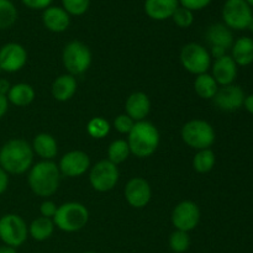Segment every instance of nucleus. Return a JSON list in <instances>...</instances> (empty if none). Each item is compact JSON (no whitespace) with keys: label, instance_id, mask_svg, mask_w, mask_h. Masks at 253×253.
<instances>
[{"label":"nucleus","instance_id":"1","mask_svg":"<svg viewBox=\"0 0 253 253\" xmlns=\"http://www.w3.org/2000/svg\"><path fill=\"white\" fill-rule=\"evenodd\" d=\"M34 150L21 138H14L5 143L0 150V167L7 174H22L31 168Z\"/></svg>","mask_w":253,"mask_h":253},{"label":"nucleus","instance_id":"2","mask_svg":"<svg viewBox=\"0 0 253 253\" xmlns=\"http://www.w3.org/2000/svg\"><path fill=\"white\" fill-rule=\"evenodd\" d=\"M61 172L58 166L52 161H42L30 168L29 185L39 197H51L59 187Z\"/></svg>","mask_w":253,"mask_h":253},{"label":"nucleus","instance_id":"3","mask_svg":"<svg viewBox=\"0 0 253 253\" xmlns=\"http://www.w3.org/2000/svg\"><path fill=\"white\" fill-rule=\"evenodd\" d=\"M130 152L138 158L150 157L160 145V132L150 121H137L128 133Z\"/></svg>","mask_w":253,"mask_h":253},{"label":"nucleus","instance_id":"4","mask_svg":"<svg viewBox=\"0 0 253 253\" xmlns=\"http://www.w3.org/2000/svg\"><path fill=\"white\" fill-rule=\"evenodd\" d=\"M54 225L64 232H76L83 229L89 220V212L81 203H66L57 208Z\"/></svg>","mask_w":253,"mask_h":253},{"label":"nucleus","instance_id":"5","mask_svg":"<svg viewBox=\"0 0 253 253\" xmlns=\"http://www.w3.org/2000/svg\"><path fill=\"white\" fill-rule=\"evenodd\" d=\"M182 138L189 147L195 150H207L215 142V131L204 120L188 121L182 128Z\"/></svg>","mask_w":253,"mask_h":253},{"label":"nucleus","instance_id":"6","mask_svg":"<svg viewBox=\"0 0 253 253\" xmlns=\"http://www.w3.org/2000/svg\"><path fill=\"white\" fill-rule=\"evenodd\" d=\"M63 64L71 76H79L88 71L91 63V52L81 41H72L66 44L62 54Z\"/></svg>","mask_w":253,"mask_h":253},{"label":"nucleus","instance_id":"7","mask_svg":"<svg viewBox=\"0 0 253 253\" xmlns=\"http://www.w3.org/2000/svg\"><path fill=\"white\" fill-rule=\"evenodd\" d=\"M27 239V226L21 216L6 214L0 217V240L14 249L21 246Z\"/></svg>","mask_w":253,"mask_h":253},{"label":"nucleus","instance_id":"8","mask_svg":"<svg viewBox=\"0 0 253 253\" xmlns=\"http://www.w3.org/2000/svg\"><path fill=\"white\" fill-rule=\"evenodd\" d=\"M180 62L189 73L204 74L211 64V56L199 43H188L180 51Z\"/></svg>","mask_w":253,"mask_h":253},{"label":"nucleus","instance_id":"9","mask_svg":"<svg viewBox=\"0 0 253 253\" xmlns=\"http://www.w3.org/2000/svg\"><path fill=\"white\" fill-rule=\"evenodd\" d=\"M252 17V7L245 0H226L222 6V19L230 30H246Z\"/></svg>","mask_w":253,"mask_h":253},{"label":"nucleus","instance_id":"10","mask_svg":"<svg viewBox=\"0 0 253 253\" xmlns=\"http://www.w3.org/2000/svg\"><path fill=\"white\" fill-rule=\"evenodd\" d=\"M91 187L98 192H109L114 189L119 182V169L116 165L109 160H103L96 163L89 174Z\"/></svg>","mask_w":253,"mask_h":253},{"label":"nucleus","instance_id":"11","mask_svg":"<svg viewBox=\"0 0 253 253\" xmlns=\"http://www.w3.org/2000/svg\"><path fill=\"white\" fill-rule=\"evenodd\" d=\"M200 210L195 203L185 200L179 203L172 212V224L179 231L188 232L199 224Z\"/></svg>","mask_w":253,"mask_h":253},{"label":"nucleus","instance_id":"12","mask_svg":"<svg viewBox=\"0 0 253 253\" xmlns=\"http://www.w3.org/2000/svg\"><path fill=\"white\" fill-rule=\"evenodd\" d=\"M27 62V52L21 44L10 42L0 48V68L2 72L15 73L24 68Z\"/></svg>","mask_w":253,"mask_h":253},{"label":"nucleus","instance_id":"13","mask_svg":"<svg viewBox=\"0 0 253 253\" xmlns=\"http://www.w3.org/2000/svg\"><path fill=\"white\" fill-rule=\"evenodd\" d=\"M90 167L89 156L83 151H71L59 161V172L66 177H79Z\"/></svg>","mask_w":253,"mask_h":253},{"label":"nucleus","instance_id":"14","mask_svg":"<svg viewBox=\"0 0 253 253\" xmlns=\"http://www.w3.org/2000/svg\"><path fill=\"white\" fill-rule=\"evenodd\" d=\"M245 98L246 96H245L241 86L230 84V85H225L220 88L212 99H214L215 105L220 110L235 111L239 110L244 105Z\"/></svg>","mask_w":253,"mask_h":253},{"label":"nucleus","instance_id":"15","mask_svg":"<svg viewBox=\"0 0 253 253\" xmlns=\"http://www.w3.org/2000/svg\"><path fill=\"white\" fill-rule=\"evenodd\" d=\"M151 187L143 178L136 177L128 180L125 188V198L131 207L136 209L145 208L151 200Z\"/></svg>","mask_w":253,"mask_h":253},{"label":"nucleus","instance_id":"16","mask_svg":"<svg viewBox=\"0 0 253 253\" xmlns=\"http://www.w3.org/2000/svg\"><path fill=\"white\" fill-rule=\"evenodd\" d=\"M212 77L217 84L225 86L234 83L237 77V64L235 63L231 56H224L215 59L212 64Z\"/></svg>","mask_w":253,"mask_h":253},{"label":"nucleus","instance_id":"17","mask_svg":"<svg viewBox=\"0 0 253 253\" xmlns=\"http://www.w3.org/2000/svg\"><path fill=\"white\" fill-rule=\"evenodd\" d=\"M126 115L130 116L135 123L145 120L151 110V101L142 91H135L126 100Z\"/></svg>","mask_w":253,"mask_h":253},{"label":"nucleus","instance_id":"18","mask_svg":"<svg viewBox=\"0 0 253 253\" xmlns=\"http://www.w3.org/2000/svg\"><path fill=\"white\" fill-rule=\"evenodd\" d=\"M42 21L49 31L63 32L68 29L69 24H71V17L63 7L48 6L47 9H44Z\"/></svg>","mask_w":253,"mask_h":253},{"label":"nucleus","instance_id":"19","mask_svg":"<svg viewBox=\"0 0 253 253\" xmlns=\"http://www.w3.org/2000/svg\"><path fill=\"white\" fill-rule=\"evenodd\" d=\"M178 6H179L178 0H145L146 14L151 19L157 21L172 17Z\"/></svg>","mask_w":253,"mask_h":253},{"label":"nucleus","instance_id":"20","mask_svg":"<svg viewBox=\"0 0 253 253\" xmlns=\"http://www.w3.org/2000/svg\"><path fill=\"white\" fill-rule=\"evenodd\" d=\"M205 37L211 47L229 49L234 44V35L225 24H214L209 26Z\"/></svg>","mask_w":253,"mask_h":253},{"label":"nucleus","instance_id":"21","mask_svg":"<svg viewBox=\"0 0 253 253\" xmlns=\"http://www.w3.org/2000/svg\"><path fill=\"white\" fill-rule=\"evenodd\" d=\"M232 56L235 63L237 66L246 67L253 63V40L250 37L244 36L240 37L239 40L232 44Z\"/></svg>","mask_w":253,"mask_h":253},{"label":"nucleus","instance_id":"22","mask_svg":"<svg viewBox=\"0 0 253 253\" xmlns=\"http://www.w3.org/2000/svg\"><path fill=\"white\" fill-rule=\"evenodd\" d=\"M77 91V81L71 74L59 76L52 84V95L58 101H67Z\"/></svg>","mask_w":253,"mask_h":253},{"label":"nucleus","instance_id":"23","mask_svg":"<svg viewBox=\"0 0 253 253\" xmlns=\"http://www.w3.org/2000/svg\"><path fill=\"white\" fill-rule=\"evenodd\" d=\"M32 150L40 157L43 158L44 161H51L52 158L56 157L57 152H58L56 140L49 133H40V135H37L34 140Z\"/></svg>","mask_w":253,"mask_h":253},{"label":"nucleus","instance_id":"24","mask_svg":"<svg viewBox=\"0 0 253 253\" xmlns=\"http://www.w3.org/2000/svg\"><path fill=\"white\" fill-rule=\"evenodd\" d=\"M7 100L16 106H27L35 99V90L30 84L19 83L10 88L6 95Z\"/></svg>","mask_w":253,"mask_h":253},{"label":"nucleus","instance_id":"25","mask_svg":"<svg viewBox=\"0 0 253 253\" xmlns=\"http://www.w3.org/2000/svg\"><path fill=\"white\" fill-rule=\"evenodd\" d=\"M53 220L43 216L35 219L29 227L30 235L36 241H44V240L49 239L52 236V234H53Z\"/></svg>","mask_w":253,"mask_h":253},{"label":"nucleus","instance_id":"26","mask_svg":"<svg viewBox=\"0 0 253 253\" xmlns=\"http://www.w3.org/2000/svg\"><path fill=\"white\" fill-rule=\"evenodd\" d=\"M219 84L216 83V81L214 79V77L210 76V74L204 73L199 74V76L195 78L194 82V89L195 93L203 99H212L215 96V94L219 90Z\"/></svg>","mask_w":253,"mask_h":253},{"label":"nucleus","instance_id":"27","mask_svg":"<svg viewBox=\"0 0 253 253\" xmlns=\"http://www.w3.org/2000/svg\"><path fill=\"white\" fill-rule=\"evenodd\" d=\"M215 153L210 148L198 151L197 155L193 160V167L199 173H208L214 168L215 166Z\"/></svg>","mask_w":253,"mask_h":253},{"label":"nucleus","instance_id":"28","mask_svg":"<svg viewBox=\"0 0 253 253\" xmlns=\"http://www.w3.org/2000/svg\"><path fill=\"white\" fill-rule=\"evenodd\" d=\"M128 155H130V147L125 140L114 141L108 148V160L116 166L127 160Z\"/></svg>","mask_w":253,"mask_h":253},{"label":"nucleus","instance_id":"29","mask_svg":"<svg viewBox=\"0 0 253 253\" xmlns=\"http://www.w3.org/2000/svg\"><path fill=\"white\" fill-rule=\"evenodd\" d=\"M17 20V10L10 0H0V30L11 27Z\"/></svg>","mask_w":253,"mask_h":253},{"label":"nucleus","instance_id":"30","mask_svg":"<svg viewBox=\"0 0 253 253\" xmlns=\"http://www.w3.org/2000/svg\"><path fill=\"white\" fill-rule=\"evenodd\" d=\"M169 247L175 253H184L190 247V237L188 232L175 230L169 237Z\"/></svg>","mask_w":253,"mask_h":253},{"label":"nucleus","instance_id":"31","mask_svg":"<svg viewBox=\"0 0 253 253\" xmlns=\"http://www.w3.org/2000/svg\"><path fill=\"white\" fill-rule=\"evenodd\" d=\"M86 131L94 138H103L110 131V124L103 118H93L86 125Z\"/></svg>","mask_w":253,"mask_h":253},{"label":"nucleus","instance_id":"32","mask_svg":"<svg viewBox=\"0 0 253 253\" xmlns=\"http://www.w3.org/2000/svg\"><path fill=\"white\" fill-rule=\"evenodd\" d=\"M62 5L69 15L81 16L88 11L90 0H62Z\"/></svg>","mask_w":253,"mask_h":253},{"label":"nucleus","instance_id":"33","mask_svg":"<svg viewBox=\"0 0 253 253\" xmlns=\"http://www.w3.org/2000/svg\"><path fill=\"white\" fill-rule=\"evenodd\" d=\"M172 19L177 26L187 29V27L192 26L193 21H194V15H193V11H190V10L185 9L183 6H178L174 14L172 15Z\"/></svg>","mask_w":253,"mask_h":253},{"label":"nucleus","instance_id":"34","mask_svg":"<svg viewBox=\"0 0 253 253\" xmlns=\"http://www.w3.org/2000/svg\"><path fill=\"white\" fill-rule=\"evenodd\" d=\"M133 125H135V121L126 114L119 115L114 121V126H115L116 131H119L120 133H130Z\"/></svg>","mask_w":253,"mask_h":253},{"label":"nucleus","instance_id":"35","mask_svg":"<svg viewBox=\"0 0 253 253\" xmlns=\"http://www.w3.org/2000/svg\"><path fill=\"white\" fill-rule=\"evenodd\" d=\"M180 6L190 10V11H197L207 7L211 2V0H178Z\"/></svg>","mask_w":253,"mask_h":253},{"label":"nucleus","instance_id":"36","mask_svg":"<svg viewBox=\"0 0 253 253\" xmlns=\"http://www.w3.org/2000/svg\"><path fill=\"white\" fill-rule=\"evenodd\" d=\"M40 211H41V215L43 217H48V219H53L54 215L57 212V205L54 204L53 202H43L41 204V208H40Z\"/></svg>","mask_w":253,"mask_h":253},{"label":"nucleus","instance_id":"37","mask_svg":"<svg viewBox=\"0 0 253 253\" xmlns=\"http://www.w3.org/2000/svg\"><path fill=\"white\" fill-rule=\"evenodd\" d=\"M21 1L24 2L25 6L30 7V9L41 10L47 9L53 0H21Z\"/></svg>","mask_w":253,"mask_h":253},{"label":"nucleus","instance_id":"38","mask_svg":"<svg viewBox=\"0 0 253 253\" xmlns=\"http://www.w3.org/2000/svg\"><path fill=\"white\" fill-rule=\"evenodd\" d=\"M7 185H9V177H7V173L0 167V195L7 189Z\"/></svg>","mask_w":253,"mask_h":253},{"label":"nucleus","instance_id":"39","mask_svg":"<svg viewBox=\"0 0 253 253\" xmlns=\"http://www.w3.org/2000/svg\"><path fill=\"white\" fill-rule=\"evenodd\" d=\"M7 108H9V100H7L6 96L0 94V119L6 114Z\"/></svg>","mask_w":253,"mask_h":253},{"label":"nucleus","instance_id":"40","mask_svg":"<svg viewBox=\"0 0 253 253\" xmlns=\"http://www.w3.org/2000/svg\"><path fill=\"white\" fill-rule=\"evenodd\" d=\"M10 88H11V85H10L9 81H6V79L1 78L0 79V94L1 95H7V93H9Z\"/></svg>","mask_w":253,"mask_h":253},{"label":"nucleus","instance_id":"41","mask_svg":"<svg viewBox=\"0 0 253 253\" xmlns=\"http://www.w3.org/2000/svg\"><path fill=\"white\" fill-rule=\"evenodd\" d=\"M211 56L214 57L215 59L221 58V57L226 56V49L220 48V47H211Z\"/></svg>","mask_w":253,"mask_h":253},{"label":"nucleus","instance_id":"42","mask_svg":"<svg viewBox=\"0 0 253 253\" xmlns=\"http://www.w3.org/2000/svg\"><path fill=\"white\" fill-rule=\"evenodd\" d=\"M244 106L250 114H252V115H253V94H251V95H249V96H246V98H245Z\"/></svg>","mask_w":253,"mask_h":253},{"label":"nucleus","instance_id":"43","mask_svg":"<svg viewBox=\"0 0 253 253\" xmlns=\"http://www.w3.org/2000/svg\"><path fill=\"white\" fill-rule=\"evenodd\" d=\"M0 253H16V249L4 245V246H0Z\"/></svg>","mask_w":253,"mask_h":253},{"label":"nucleus","instance_id":"44","mask_svg":"<svg viewBox=\"0 0 253 253\" xmlns=\"http://www.w3.org/2000/svg\"><path fill=\"white\" fill-rule=\"evenodd\" d=\"M247 29H249L250 31H252V32H253V17H252V20H251V21H250V24H249V27H247Z\"/></svg>","mask_w":253,"mask_h":253},{"label":"nucleus","instance_id":"45","mask_svg":"<svg viewBox=\"0 0 253 253\" xmlns=\"http://www.w3.org/2000/svg\"><path fill=\"white\" fill-rule=\"evenodd\" d=\"M245 1H246V2H247V4H249V5H250V6H251V7H253V0H245Z\"/></svg>","mask_w":253,"mask_h":253},{"label":"nucleus","instance_id":"46","mask_svg":"<svg viewBox=\"0 0 253 253\" xmlns=\"http://www.w3.org/2000/svg\"><path fill=\"white\" fill-rule=\"evenodd\" d=\"M83 253H96V252H91V251H88V252H83Z\"/></svg>","mask_w":253,"mask_h":253},{"label":"nucleus","instance_id":"47","mask_svg":"<svg viewBox=\"0 0 253 253\" xmlns=\"http://www.w3.org/2000/svg\"><path fill=\"white\" fill-rule=\"evenodd\" d=\"M1 72H2V71H1V68H0V73H1Z\"/></svg>","mask_w":253,"mask_h":253}]
</instances>
